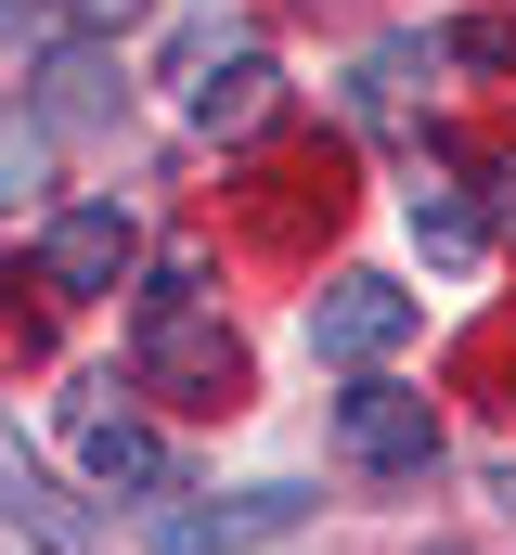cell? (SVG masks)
Listing matches in <instances>:
<instances>
[{
  "instance_id": "1",
  "label": "cell",
  "mask_w": 516,
  "mask_h": 555,
  "mask_svg": "<svg viewBox=\"0 0 516 555\" xmlns=\"http://www.w3.org/2000/svg\"><path fill=\"white\" fill-rule=\"evenodd\" d=\"M129 349H142V375H155L168 401H194V414H233V401H246V349H233V323H207V310H181V297H155Z\"/></svg>"
},
{
  "instance_id": "2",
  "label": "cell",
  "mask_w": 516,
  "mask_h": 555,
  "mask_svg": "<svg viewBox=\"0 0 516 555\" xmlns=\"http://www.w3.org/2000/svg\"><path fill=\"white\" fill-rule=\"evenodd\" d=\"M117 375H78L65 388V439H78V465L104 478V491H168V439L129 414V401H104Z\"/></svg>"
},
{
  "instance_id": "3",
  "label": "cell",
  "mask_w": 516,
  "mask_h": 555,
  "mask_svg": "<svg viewBox=\"0 0 516 555\" xmlns=\"http://www.w3.org/2000/svg\"><path fill=\"white\" fill-rule=\"evenodd\" d=\"M297 517H310V491L258 478V491H220V504H168L155 517V555H246V543H284Z\"/></svg>"
},
{
  "instance_id": "4",
  "label": "cell",
  "mask_w": 516,
  "mask_h": 555,
  "mask_svg": "<svg viewBox=\"0 0 516 555\" xmlns=\"http://www.w3.org/2000/svg\"><path fill=\"white\" fill-rule=\"evenodd\" d=\"M336 452L375 465V478H426V465H439V414H426V388H349V401H336Z\"/></svg>"
},
{
  "instance_id": "5",
  "label": "cell",
  "mask_w": 516,
  "mask_h": 555,
  "mask_svg": "<svg viewBox=\"0 0 516 555\" xmlns=\"http://www.w3.org/2000/svg\"><path fill=\"white\" fill-rule=\"evenodd\" d=\"M400 336H413V284H387V272L323 284V310H310V349L323 362H387Z\"/></svg>"
},
{
  "instance_id": "6",
  "label": "cell",
  "mask_w": 516,
  "mask_h": 555,
  "mask_svg": "<svg viewBox=\"0 0 516 555\" xmlns=\"http://www.w3.org/2000/svg\"><path fill=\"white\" fill-rule=\"evenodd\" d=\"M129 259H142V233H129V207H65L52 233H39V272L65 284V297H104V284H129Z\"/></svg>"
},
{
  "instance_id": "7",
  "label": "cell",
  "mask_w": 516,
  "mask_h": 555,
  "mask_svg": "<svg viewBox=\"0 0 516 555\" xmlns=\"http://www.w3.org/2000/svg\"><path fill=\"white\" fill-rule=\"evenodd\" d=\"M413 233H426V259L439 272H478L491 259V220H478V194H465V155H413Z\"/></svg>"
},
{
  "instance_id": "8",
  "label": "cell",
  "mask_w": 516,
  "mask_h": 555,
  "mask_svg": "<svg viewBox=\"0 0 516 555\" xmlns=\"http://www.w3.org/2000/svg\"><path fill=\"white\" fill-rule=\"evenodd\" d=\"M0 530H26L39 555H91V517H78L52 478H39V452H26L13 426H0Z\"/></svg>"
},
{
  "instance_id": "9",
  "label": "cell",
  "mask_w": 516,
  "mask_h": 555,
  "mask_svg": "<svg viewBox=\"0 0 516 555\" xmlns=\"http://www.w3.org/2000/svg\"><path fill=\"white\" fill-rule=\"evenodd\" d=\"M284 117V78H271V52H246V39H220V65L194 78V130H220V142H246Z\"/></svg>"
},
{
  "instance_id": "10",
  "label": "cell",
  "mask_w": 516,
  "mask_h": 555,
  "mask_svg": "<svg viewBox=\"0 0 516 555\" xmlns=\"http://www.w3.org/2000/svg\"><path fill=\"white\" fill-rule=\"evenodd\" d=\"M426 65H439V52H426V39H375V52H362V117H413V91H426Z\"/></svg>"
},
{
  "instance_id": "11",
  "label": "cell",
  "mask_w": 516,
  "mask_h": 555,
  "mask_svg": "<svg viewBox=\"0 0 516 555\" xmlns=\"http://www.w3.org/2000/svg\"><path fill=\"white\" fill-rule=\"evenodd\" d=\"M52 117H65V130H91V117H104V65H91V52L52 78Z\"/></svg>"
},
{
  "instance_id": "12",
  "label": "cell",
  "mask_w": 516,
  "mask_h": 555,
  "mask_svg": "<svg viewBox=\"0 0 516 555\" xmlns=\"http://www.w3.org/2000/svg\"><path fill=\"white\" fill-rule=\"evenodd\" d=\"M52 13H65V26H78V39H129V26H142V13H155V0H52Z\"/></svg>"
},
{
  "instance_id": "13",
  "label": "cell",
  "mask_w": 516,
  "mask_h": 555,
  "mask_svg": "<svg viewBox=\"0 0 516 555\" xmlns=\"http://www.w3.org/2000/svg\"><path fill=\"white\" fill-rule=\"evenodd\" d=\"M26 181H39V142L13 130V142H0V194H26Z\"/></svg>"
},
{
  "instance_id": "14",
  "label": "cell",
  "mask_w": 516,
  "mask_h": 555,
  "mask_svg": "<svg viewBox=\"0 0 516 555\" xmlns=\"http://www.w3.org/2000/svg\"><path fill=\"white\" fill-rule=\"evenodd\" d=\"M13 13H26V0H0V26H13Z\"/></svg>"
},
{
  "instance_id": "15",
  "label": "cell",
  "mask_w": 516,
  "mask_h": 555,
  "mask_svg": "<svg viewBox=\"0 0 516 555\" xmlns=\"http://www.w3.org/2000/svg\"><path fill=\"white\" fill-rule=\"evenodd\" d=\"M439 555H452V543H439Z\"/></svg>"
}]
</instances>
